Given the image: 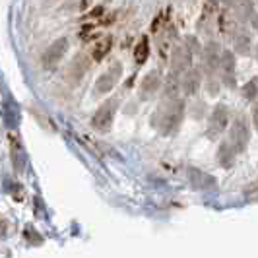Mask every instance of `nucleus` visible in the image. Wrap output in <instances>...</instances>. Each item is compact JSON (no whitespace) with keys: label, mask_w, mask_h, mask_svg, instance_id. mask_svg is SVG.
Wrapping results in <instances>:
<instances>
[{"label":"nucleus","mask_w":258,"mask_h":258,"mask_svg":"<svg viewBox=\"0 0 258 258\" xmlns=\"http://www.w3.org/2000/svg\"><path fill=\"white\" fill-rule=\"evenodd\" d=\"M88 66H90V58H88L86 54H78L76 58L72 60L70 68H68V74H70V76H72V80L76 82V80H80V78L86 74Z\"/></svg>","instance_id":"nucleus-12"},{"label":"nucleus","mask_w":258,"mask_h":258,"mask_svg":"<svg viewBox=\"0 0 258 258\" xmlns=\"http://www.w3.org/2000/svg\"><path fill=\"white\" fill-rule=\"evenodd\" d=\"M235 64H237L235 62V54L231 51L221 52V62H220L221 80L229 88H235Z\"/></svg>","instance_id":"nucleus-8"},{"label":"nucleus","mask_w":258,"mask_h":258,"mask_svg":"<svg viewBox=\"0 0 258 258\" xmlns=\"http://www.w3.org/2000/svg\"><path fill=\"white\" fill-rule=\"evenodd\" d=\"M233 8H235V16H237V20L239 22H243L245 24L246 20H250L254 14H252V10H254V6H252V2L250 0H237L235 4H233Z\"/></svg>","instance_id":"nucleus-14"},{"label":"nucleus","mask_w":258,"mask_h":258,"mask_svg":"<svg viewBox=\"0 0 258 258\" xmlns=\"http://www.w3.org/2000/svg\"><path fill=\"white\" fill-rule=\"evenodd\" d=\"M256 95H258V80H250V82H246L245 86H243V97L248 99V101H252Z\"/></svg>","instance_id":"nucleus-19"},{"label":"nucleus","mask_w":258,"mask_h":258,"mask_svg":"<svg viewBox=\"0 0 258 258\" xmlns=\"http://www.w3.org/2000/svg\"><path fill=\"white\" fill-rule=\"evenodd\" d=\"M248 140H250V130H248V124H246V118L243 115H239L233 120L231 130H229V142L241 154V152L246 150Z\"/></svg>","instance_id":"nucleus-2"},{"label":"nucleus","mask_w":258,"mask_h":258,"mask_svg":"<svg viewBox=\"0 0 258 258\" xmlns=\"http://www.w3.org/2000/svg\"><path fill=\"white\" fill-rule=\"evenodd\" d=\"M250 24H252V27H254V31H258V14H254V16L250 18Z\"/></svg>","instance_id":"nucleus-21"},{"label":"nucleus","mask_w":258,"mask_h":258,"mask_svg":"<svg viewBox=\"0 0 258 258\" xmlns=\"http://www.w3.org/2000/svg\"><path fill=\"white\" fill-rule=\"evenodd\" d=\"M252 122H254V128L258 130V103L252 107Z\"/></svg>","instance_id":"nucleus-20"},{"label":"nucleus","mask_w":258,"mask_h":258,"mask_svg":"<svg viewBox=\"0 0 258 258\" xmlns=\"http://www.w3.org/2000/svg\"><path fill=\"white\" fill-rule=\"evenodd\" d=\"M111 47H113V39L111 37L101 39V41L93 47V52H91V54H93V58H95V60H101L105 54L111 51Z\"/></svg>","instance_id":"nucleus-17"},{"label":"nucleus","mask_w":258,"mask_h":258,"mask_svg":"<svg viewBox=\"0 0 258 258\" xmlns=\"http://www.w3.org/2000/svg\"><path fill=\"white\" fill-rule=\"evenodd\" d=\"M66 51H68V39L66 37L56 39L51 47L43 52V56H41L43 68H45V70H52L54 66L62 60V56L66 54Z\"/></svg>","instance_id":"nucleus-4"},{"label":"nucleus","mask_w":258,"mask_h":258,"mask_svg":"<svg viewBox=\"0 0 258 258\" xmlns=\"http://www.w3.org/2000/svg\"><path fill=\"white\" fill-rule=\"evenodd\" d=\"M229 122V111L223 103L216 105L210 116V126H208V138H218L223 130L227 128Z\"/></svg>","instance_id":"nucleus-5"},{"label":"nucleus","mask_w":258,"mask_h":258,"mask_svg":"<svg viewBox=\"0 0 258 258\" xmlns=\"http://www.w3.org/2000/svg\"><path fill=\"white\" fill-rule=\"evenodd\" d=\"M161 86V78L157 72H150L148 76L142 80V97H150L155 90H159Z\"/></svg>","instance_id":"nucleus-15"},{"label":"nucleus","mask_w":258,"mask_h":258,"mask_svg":"<svg viewBox=\"0 0 258 258\" xmlns=\"http://www.w3.org/2000/svg\"><path fill=\"white\" fill-rule=\"evenodd\" d=\"M192 64V51L188 45H177L173 51V60H171V72L173 74H184Z\"/></svg>","instance_id":"nucleus-7"},{"label":"nucleus","mask_w":258,"mask_h":258,"mask_svg":"<svg viewBox=\"0 0 258 258\" xmlns=\"http://www.w3.org/2000/svg\"><path fill=\"white\" fill-rule=\"evenodd\" d=\"M120 76H122V64H120V62H115L105 74H101V76L97 78V82H95V93H97V95L109 93V91L115 88L116 82L120 80Z\"/></svg>","instance_id":"nucleus-6"},{"label":"nucleus","mask_w":258,"mask_h":258,"mask_svg":"<svg viewBox=\"0 0 258 258\" xmlns=\"http://www.w3.org/2000/svg\"><path fill=\"white\" fill-rule=\"evenodd\" d=\"M115 113H116V99L105 101V103L95 111V115L91 118V126L95 130H99V132H107V130L111 128V124H113Z\"/></svg>","instance_id":"nucleus-3"},{"label":"nucleus","mask_w":258,"mask_h":258,"mask_svg":"<svg viewBox=\"0 0 258 258\" xmlns=\"http://www.w3.org/2000/svg\"><path fill=\"white\" fill-rule=\"evenodd\" d=\"M200 80H202V78H200V72L188 68L181 78V90L184 91L186 95H192V93H196L198 88H200Z\"/></svg>","instance_id":"nucleus-10"},{"label":"nucleus","mask_w":258,"mask_h":258,"mask_svg":"<svg viewBox=\"0 0 258 258\" xmlns=\"http://www.w3.org/2000/svg\"><path fill=\"white\" fill-rule=\"evenodd\" d=\"M182 115H184V101L179 99L177 95H173V97L163 95V101L157 107L152 120H154V126L161 134L169 136V134L177 132V128L181 126Z\"/></svg>","instance_id":"nucleus-1"},{"label":"nucleus","mask_w":258,"mask_h":258,"mask_svg":"<svg viewBox=\"0 0 258 258\" xmlns=\"http://www.w3.org/2000/svg\"><path fill=\"white\" fill-rule=\"evenodd\" d=\"M188 179H190L192 186H196V188H214V182H216V179L212 175H208L204 171L194 167L188 169Z\"/></svg>","instance_id":"nucleus-11"},{"label":"nucleus","mask_w":258,"mask_h":258,"mask_svg":"<svg viewBox=\"0 0 258 258\" xmlns=\"http://www.w3.org/2000/svg\"><path fill=\"white\" fill-rule=\"evenodd\" d=\"M233 43H235V51L239 54H248L250 52V37L246 35L243 29H239L233 35Z\"/></svg>","instance_id":"nucleus-16"},{"label":"nucleus","mask_w":258,"mask_h":258,"mask_svg":"<svg viewBox=\"0 0 258 258\" xmlns=\"http://www.w3.org/2000/svg\"><path fill=\"white\" fill-rule=\"evenodd\" d=\"M148 54H150V43H148V37H142L140 43L136 45V49H134V58H136L138 64H142V62H146Z\"/></svg>","instance_id":"nucleus-18"},{"label":"nucleus","mask_w":258,"mask_h":258,"mask_svg":"<svg viewBox=\"0 0 258 258\" xmlns=\"http://www.w3.org/2000/svg\"><path fill=\"white\" fill-rule=\"evenodd\" d=\"M237 150L231 146V142H223L220 146V154H218V161H220V165L223 167H231L233 163H235V157H237Z\"/></svg>","instance_id":"nucleus-13"},{"label":"nucleus","mask_w":258,"mask_h":258,"mask_svg":"<svg viewBox=\"0 0 258 258\" xmlns=\"http://www.w3.org/2000/svg\"><path fill=\"white\" fill-rule=\"evenodd\" d=\"M221 62V52L220 47L216 43H208L206 51H204V66H206L208 74H214Z\"/></svg>","instance_id":"nucleus-9"}]
</instances>
